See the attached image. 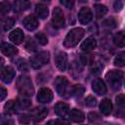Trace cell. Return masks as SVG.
Wrapping results in <instances>:
<instances>
[{"mask_svg": "<svg viewBox=\"0 0 125 125\" xmlns=\"http://www.w3.org/2000/svg\"><path fill=\"white\" fill-rule=\"evenodd\" d=\"M113 43L117 47H124V45H125V34H124V32L122 30L118 31L117 33L114 34V36H113Z\"/></svg>", "mask_w": 125, "mask_h": 125, "instance_id": "22", "label": "cell"}, {"mask_svg": "<svg viewBox=\"0 0 125 125\" xmlns=\"http://www.w3.org/2000/svg\"><path fill=\"white\" fill-rule=\"evenodd\" d=\"M68 115H69V118H70L73 122L79 123V122H82V121L85 120V115H84V113H83L81 110L76 109V108L71 109V110L69 111V114H68Z\"/></svg>", "mask_w": 125, "mask_h": 125, "instance_id": "20", "label": "cell"}, {"mask_svg": "<svg viewBox=\"0 0 125 125\" xmlns=\"http://www.w3.org/2000/svg\"><path fill=\"white\" fill-rule=\"evenodd\" d=\"M94 8H95V15L97 18H102L107 12V8L102 4H95Z\"/></svg>", "mask_w": 125, "mask_h": 125, "instance_id": "25", "label": "cell"}, {"mask_svg": "<svg viewBox=\"0 0 125 125\" xmlns=\"http://www.w3.org/2000/svg\"><path fill=\"white\" fill-rule=\"evenodd\" d=\"M85 104L87 106H90V107H93L97 104V100L96 98H94L93 96H88L85 100Z\"/></svg>", "mask_w": 125, "mask_h": 125, "instance_id": "34", "label": "cell"}, {"mask_svg": "<svg viewBox=\"0 0 125 125\" xmlns=\"http://www.w3.org/2000/svg\"><path fill=\"white\" fill-rule=\"evenodd\" d=\"M29 6H30V3L28 1H25V0H18V1H15L13 3V9L15 12L24 11L27 8H29Z\"/></svg>", "mask_w": 125, "mask_h": 125, "instance_id": "21", "label": "cell"}, {"mask_svg": "<svg viewBox=\"0 0 125 125\" xmlns=\"http://www.w3.org/2000/svg\"><path fill=\"white\" fill-rule=\"evenodd\" d=\"M35 38L37 39V41L41 45H46L48 43V38H47V36L43 32H37L35 34Z\"/></svg>", "mask_w": 125, "mask_h": 125, "instance_id": "32", "label": "cell"}, {"mask_svg": "<svg viewBox=\"0 0 125 125\" xmlns=\"http://www.w3.org/2000/svg\"><path fill=\"white\" fill-rule=\"evenodd\" d=\"M105 79L111 89L117 91L121 88L122 80H123V72L120 70L111 69L105 74Z\"/></svg>", "mask_w": 125, "mask_h": 125, "instance_id": "3", "label": "cell"}, {"mask_svg": "<svg viewBox=\"0 0 125 125\" xmlns=\"http://www.w3.org/2000/svg\"><path fill=\"white\" fill-rule=\"evenodd\" d=\"M124 64H125V53L122 52L114 58V65L122 67L124 66Z\"/></svg>", "mask_w": 125, "mask_h": 125, "instance_id": "28", "label": "cell"}, {"mask_svg": "<svg viewBox=\"0 0 125 125\" xmlns=\"http://www.w3.org/2000/svg\"><path fill=\"white\" fill-rule=\"evenodd\" d=\"M6 97H7V90L4 87L0 86V102L3 101Z\"/></svg>", "mask_w": 125, "mask_h": 125, "instance_id": "40", "label": "cell"}, {"mask_svg": "<svg viewBox=\"0 0 125 125\" xmlns=\"http://www.w3.org/2000/svg\"><path fill=\"white\" fill-rule=\"evenodd\" d=\"M55 123H56V125H69V122L64 120V119H62V118L55 120Z\"/></svg>", "mask_w": 125, "mask_h": 125, "instance_id": "41", "label": "cell"}, {"mask_svg": "<svg viewBox=\"0 0 125 125\" xmlns=\"http://www.w3.org/2000/svg\"><path fill=\"white\" fill-rule=\"evenodd\" d=\"M17 89L23 97H31L34 94L32 81L28 76L25 75H21L17 79Z\"/></svg>", "mask_w": 125, "mask_h": 125, "instance_id": "1", "label": "cell"}, {"mask_svg": "<svg viewBox=\"0 0 125 125\" xmlns=\"http://www.w3.org/2000/svg\"><path fill=\"white\" fill-rule=\"evenodd\" d=\"M18 105H19V107L20 108H23V109H25V108H29L30 107V105H31V102H30V100L29 99H27V98H20L19 100H18Z\"/></svg>", "mask_w": 125, "mask_h": 125, "instance_id": "27", "label": "cell"}, {"mask_svg": "<svg viewBox=\"0 0 125 125\" xmlns=\"http://www.w3.org/2000/svg\"><path fill=\"white\" fill-rule=\"evenodd\" d=\"M15 24V20L13 18H8L4 21L3 22V27H4V30H9L11 29Z\"/></svg>", "mask_w": 125, "mask_h": 125, "instance_id": "33", "label": "cell"}, {"mask_svg": "<svg viewBox=\"0 0 125 125\" xmlns=\"http://www.w3.org/2000/svg\"><path fill=\"white\" fill-rule=\"evenodd\" d=\"M15 76H16V70L10 65L5 66L0 71V79L2 82L6 83V84L11 83L13 81V79L15 78Z\"/></svg>", "mask_w": 125, "mask_h": 125, "instance_id": "6", "label": "cell"}, {"mask_svg": "<svg viewBox=\"0 0 125 125\" xmlns=\"http://www.w3.org/2000/svg\"><path fill=\"white\" fill-rule=\"evenodd\" d=\"M52 23L55 27L61 28L64 25V16L61 8L56 7L53 10V15H52Z\"/></svg>", "mask_w": 125, "mask_h": 125, "instance_id": "5", "label": "cell"}, {"mask_svg": "<svg viewBox=\"0 0 125 125\" xmlns=\"http://www.w3.org/2000/svg\"><path fill=\"white\" fill-rule=\"evenodd\" d=\"M84 87L82 85H74L70 88L69 90V93L71 96H74V97H81L83 94H84Z\"/></svg>", "mask_w": 125, "mask_h": 125, "instance_id": "24", "label": "cell"}, {"mask_svg": "<svg viewBox=\"0 0 125 125\" xmlns=\"http://www.w3.org/2000/svg\"><path fill=\"white\" fill-rule=\"evenodd\" d=\"M37 100L39 103L47 104L53 100V92L49 88H41L37 94Z\"/></svg>", "mask_w": 125, "mask_h": 125, "instance_id": "10", "label": "cell"}, {"mask_svg": "<svg viewBox=\"0 0 125 125\" xmlns=\"http://www.w3.org/2000/svg\"><path fill=\"white\" fill-rule=\"evenodd\" d=\"M103 65L102 64H100V63H95L94 64V66L92 67V71L94 72V73H99V72H101V70L103 69Z\"/></svg>", "mask_w": 125, "mask_h": 125, "instance_id": "39", "label": "cell"}, {"mask_svg": "<svg viewBox=\"0 0 125 125\" xmlns=\"http://www.w3.org/2000/svg\"><path fill=\"white\" fill-rule=\"evenodd\" d=\"M124 104H125V99H124V95L123 94H120L116 97V105L119 106L121 109H123L124 107Z\"/></svg>", "mask_w": 125, "mask_h": 125, "instance_id": "35", "label": "cell"}, {"mask_svg": "<svg viewBox=\"0 0 125 125\" xmlns=\"http://www.w3.org/2000/svg\"><path fill=\"white\" fill-rule=\"evenodd\" d=\"M17 65H18V68H19L20 70H21V71H26V70L28 69L26 62H25L22 59H20V60L17 62Z\"/></svg>", "mask_w": 125, "mask_h": 125, "instance_id": "36", "label": "cell"}, {"mask_svg": "<svg viewBox=\"0 0 125 125\" xmlns=\"http://www.w3.org/2000/svg\"><path fill=\"white\" fill-rule=\"evenodd\" d=\"M3 65H4V60H3V58H1V57H0V70L2 69Z\"/></svg>", "mask_w": 125, "mask_h": 125, "instance_id": "42", "label": "cell"}, {"mask_svg": "<svg viewBox=\"0 0 125 125\" xmlns=\"http://www.w3.org/2000/svg\"><path fill=\"white\" fill-rule=\"evenodd\" d=\"M46 125H56V123H55L54 120H49V121L46 123Z\"/></svg>", "mask_w": 125, "mask_h": 125, "instance_id": "43", "label": "cell"}, {"mask_svg": "<svg viewBox=\"0 0 125 125\" xmlns=\"http://www.w3.org/2000/svg\"><path fill=\"white\" fill-rule=\"evenodd\" d=\"M61 4L67 9H71L74 5V1H72V0H61Z\"/></svg>", "mask_w": 125, "mask_h": 125, "instance_id": "37", "label": "cell"}, {"mask_svg": "<svg viewBox=\"0 0 125 125\" xmlns=\"http://www.w3.org/2000/svg\"><path fill=\"white\" fill-rule=\"evenodd\" d=\"M0 49H1L2 53H3L5 56L10 57V58L13 57V56H15V55L18 53V49H17L14 45L9 44V43H6V42H4V43L1 44Z\"/></svg>", "mask_w": 125, "mask_h": 125, "instance_id": "17", "label": "cell"}, {"mask_svg": "<svg viewBox=\"0 0 125 125\" xmlns=\"http://www.w3.org/2000/svg\"><path fill=\"white\" fill-rule=\"evenodd\" d=\"M0 125H14V120L8 113H3L0 115Z\"/></svg>", "mask_w": 125, "mask_h": 125, "instance_id": "26", "label": "cell"}, {"mask_svg": "<svg viewBox=\"0 0 125 125\" xmlns=\"http://www.w3.org/2000/svg\"><path fill=\"white\" fill-rule=\"evenodd\" d=\"M96 46H97V41H96V39H95L94 37L91 36V37L86 38V39L82 42L80 48H81V50L84 51V52H90V51L94 50V49L96 48Z\"/></svg>", "mask_w": 125, "mask_h": 125, "instance_id": "16", "label": "cell"}, {"mask_svg": "<svg viewBox=\"0 0 125 125\" xmlns=\"http://www.w3.org/2000/svg\"><path fill=\"white\" fill-rule=\"evenodd\" d=\"M18 107H19L18 103L15 101H9L4 105V108L7 113H16L18 111Z\"/></svg>", "mask_w": 125, "mask_h": 125, "instance_id": "23", "label": "cell"}, {"mask_svg": "<svg viewBox=\"0 0 125 125\" xmlns=\"http://www.w3.org/2000/svg\"><path fill=\"white\" fill-rule=\"evenodd\" d=\"M55 112L58 116L60 117H64L68 111H69V107H68V104L63 103V102H59L55 104Z\"/></svg>", "mask_w": 125, "mask_h": 125, "instance_id": "15", "label": "cell"}, {"mask_svg": "<svg viewBox=\"0 0 125 125\" xmlns=\"http://www.w3.org/2000/svg\"><path fill=\"white\" fill-rule=\"evenodd\" d=\"M93 19V13L90 8L83 7L80 9L78 13V21L82 24H88Z\"/></svg>", "mask_w": 125, "mask_h": 125, "instance_id": "9", "label": "cell"}, {"mask_svg": "<svg viewBox=\"0 0 125 125\" xmlns=\"http://www.w3.org/2000/svg\"><path fill=\"white\" fill-rule=\"evenodd\" d=\"M88 118H89V120H90L91 122H93V123H97V122H100V121L102 120L101 115H100L98 112H96V111H91V112L88 114Z\"/></svg>", "mask_w": 125, "mask_h": 125, "instance_id": "31", "label": "cell"}, {"mask_svg": "<svg viewBox=\"0 0 125 125\" xmlns=\"http://www.w3.org/2000/svg\"><path fill=\"white\" fill-rule=\"evenodd\" d=\"M50 60V54L47 51H41L39 53H37L36 55H34L33 57H31L29 59L30 62V65L32 68L38 69L40 67H42L44 64H47L49 62Z\"/></svg>", "mask_w": 125, "mask_h": 125, "instance_id": "4", "label": "cell"}, {"mask_svg": "<svg viewBox=\"0 0 125 125\" xmlns=\"http://www.w3.org/2000/svg\"><path fill=\"white\" fill-rule=\"evenodd\" d=\"M55 63L56 66L61 70L64 71L66 69V64H67V56L64 52L59 51L55 55Z\"/></svg>", "mask_w": 125, "mask_h": 125, "instance_id": "8", "label": "cell"}, {"mask_svg": "<svg viewBox=\"0 0 125 125\" xmlns=\"http://www.w3.org/2000/svg\"><path fill=\"white\" fill-rule=\"evenodd\" d=\"M48 115V108L47 107H37L30 112V117L34 121H41Z\"/></svg>", "mask_w": 125, "mask_h": 125, "instance_id": "13", "label": "cell"}, {"mask_svg": "<svg viewBox=\"0 0 125 125\" xmlns=\"http://www.w3.org/2000/svg\"><path fill=\"white\" fill-rule=\"evenodd\" d=\"M92 89L99 96L106 94V86H105L104 82L101 78L94 79V81L92 82Z\"/></svg>", "mask_w": 125, "mask_h": 125, "instance_id": "11", "label": "cell"}, {"mask_svg": "<svg viewBox=\"0 0 125 125\" xmlns=\"http://www.w3.org/2000/svg\"><path fill=\"white\" fill-rule=\"evenodd\" d=\"M22 23L24 25V27L28 30H34L38 27L39 25V22H38V20L35 16H32V15H29V16H26L23 21H22Z\"/></svg>", "mask_w": 125, "mask_h": 125, "instance_id": "12", "label": "cell"}, {"mask_svg": "<svg viewBox=\"0 0 125 125\" xmlns=\"http://www.w3.org/2000/svg\"><path fill=\"white\" fill-rule=\"evenodd\" d=\"M101 112L104 115H109L112 111V103L109 99H104L100 104Z\"/></svg>", "mask_w": 125, "mask_h": 125, "instance_id": "18", "label": "cell"}, {"mask_svg": "<svg viewBox=\"0 0 125 125\" xmlns=\"http://www.w3.org/2000/svg\"><path fill=\"white\" fill-rule=\"evenodd\" d=\"M23 38H24V35L21 28H16L13 31H11L9 34V39L16 45L21 44L23 41Z\"/></svg>", "mask_w": 125, "mask_h": 125, "instance_id": "14", "label": "cell"}, {"mask_svg": "<svg viewBox=\"0 0 125 125\" xmlns=\"http://www.w3.org/2000/svg\"><path fill=\"white\" fill-rule=\"evenodd\" d=\"M84 29L80 27H75L71 29L65 36L63 40V46L65 48H72L78 44V42L83 38L84 36Z\"/></svg>", "mask_w": 125, "mask_h": 125, "instance_id": "2", "label": "cell"}, {"mask_svg": "<svg viewBox=\"0 0 125 125\" xmlns=\"http://www.w3.org/2000/svg\"><path fill=\"white\" fill-rule=\"evenodd\" d=\"M24 48L28 51V52H35V51H37V45H36V43L34 42V40H32V39H30V38H28L27 40H26V42H25V44H24Z\"/></svg>", "mask_w": 125, "mask_h": 125, "instance_id": "29", "label": "cell"}, {"mask_svg": "<svg viewBox=\"0 0 125 125\" xmlns=\"http://www.w3.org/2000/svg\"><path fill=\"white\" fill-rule=\"evenodd\" d=\"M55 86L57 93L62 97L64 96V94L67 91V86H68V81L66 77L64 76H57L55 79Z\"/></svg>", "mask_w": 125, "mask_h": 125, "instance_id": "7", "label": "cell"}, {"mask_svg": "<svg viewBox=\"0 0 125 125\" xmlns=\"http://www.w3.org/2000/svg\"><path fill=\"white\" fill-rule=\"evenodd\" d=\"M123 5H124V2L123 1H116L114 3V5H113L114 11H120V10H122Z\"/></svg>", "mask_w": 125, "mask_h": 125, "instance_id": "38", "label": "cell"}, {"mask_svg": "<svg viewBox=\"0 0 125 125\" xmlns=\"http://www.w3.org/2000/svg\"><path fill=\"white\" fill-rule=\"evenodd\" d=\"M10 10H11V4L8 1L0 2V14L1 15H6L7 13H9Z\"/></svg>", "mask_w": 125, "mask_h": 125, "instance_id": "30", "label": "cell"}, {"mask_svg": "<svg viewBox=\"0 0 125 125\" xmlns=\"http://www.w3.org/2000/svg\"><path fill=\"white\" fill-rule=\"evenodd\" d=\"M35 14L38 18L40 19H46L49 15V9L46 5L42 4V3H39V4H36L35 6Z\"/></svg>", "mask_w": 125, "mask_h": 125, "instance_id": "19", "label": "cell"}]
</instances>
